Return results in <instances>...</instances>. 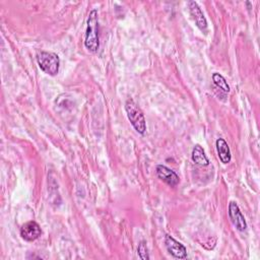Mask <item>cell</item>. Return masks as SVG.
<instances>
[{"label":"cell","instance_id":"obj_4","mask_svg":"<svg viewBox=\"0 0 260 260\" xmlns=\"http://www.w3.org/2000/svg\"><path fill=\"white\" fill-rule=\"evenodd\" d=\"M229 216L232 223L238 231L243 232L247 229V222L245 220V217L235 201H231L229 204Z\"/></svg>","mask_w":260,"mask_h":260},{"label":"cell","instance_id":"obj_6","mask_svg":"<svg viewBox=\"0 0 260 260\" xmlns=\"http://www.w3.org/2000/svg\"><path fill=\"white\" fill-rule=\"evenodd\" d=\"M42 234L41 226L38 222L34 220H29L25 223H23L20 228V236L24 241L32 242L37 240Z\"/></svg>","mask_w":260,"mask_h":260},{"label":"cell","instance_id":"obj_11","mask_svg":"<svg viewBox=\"0 0 260 260\" xmlns=\"http://www.w3.org/2000/svg\"><path fill=\"white\" fill-rule=\"evenodd\" d=\"M212 81H213L214 85L217 88H219L220 90H222L223 92L228 93L230 91V86H229L226 80L224 79V77L221 74H219L217 72H214L212 74Z\"/></svg>","mask_w":260,"mask_h":260},{"label":"cell","instance_id":"obj_8","mask_svg":"<svg viewBox=\"0 0 260 260\" xmlns=\"http://www.w3.org/2000/svg\"><path fill=\"white\" fill-rule=\"evenodd\" d=\"M156 175L162 182H165L171 187L177 186L180 182L179 176L173 170L162 165H158L156 167Z\"/></svg>","mask_w":260,"mask_h":260},{"label":"cell","instance_id":"obj_2","mask_svg":"<svg viewBox=\"0 0 260 260\" xmlns=\"http://www.w3.org/2000/svg\"><path fill=\"white\" fill-rule=\"evenodd\" d=\"M125 110L127 113V117L134 127V129L140 133L144 134L146 131V123L145 118L140 110V108L136 105V103L132 99H128L125 104Z\"/></svg>","mask_w":260,"mask_h":260},{"label":"cell","instance_id":"obj_7","mask_svg":"<svg viewBox=\"0 0 260 260\" xmlns=\"http://www.w3.org/2000/svg\"><path fill=\"white\" fill-rule=\"evenodd\" d=\"M188 8L190 11L191 16L193 17L197 27L204 34H206L207 31V21L206 18L203 14V12L201 11L200 7L198 6V4L195 1H189L188 2Z\"/></svg>","mask_w":260,"mask_h":260},{"label":"cell","instance_id":"obj_12","mask_svg":"<svg viewBox=\"0 0 260 260\" xmlns=\"http://www.w3.org/2000/svg\"><path fill=\"white\" fill-rule=\"evenodd\" d=\"M137 253H138V256H139L140 259H143V260L149 259L148 250H147V246H146L145 241H141V242L138 244Z\"/></svg>","mask_w":260,"mask_h":260},{"label":"cell","instance_id":"obj_10","mask_svg":"<svg viewBox=\"0 0 260 260\" xmlns=\"http://www.w3.org/2000/svg\"><path fill=\"white\" fill-rule=\"evenodd\" d=\"M192 160L195 164H197L199 166H202V167H206V166L209 165V160L206 157L203 148L199 144H196L193 147V150H192Z\"/></svg>","mask_w":260,"mask_h":260},{"label":"cell","instance_id":"obj_9","mask_svg":"<svg viewBox=\"0 0 260 260\" xmlns=\"http://www.w3.org/2000/svg\"><path fill=\"white\" fill-rule=\"evenodd\" d=\"M215 145H216V151H217L218 157L221 160V162L229 164L231 161L232 155H231V150L226 141L223 138H218L215 142Z\"/></svg>","mask_w":260,"mask_h":260},{"label":"cell","instance_id":"obj_5","mask_svg":"<svg viewBox=\"0 0 260 260\" xmlns=\"http://www.w3.org/2000/svg\"><path fill=\"white\" fill-rule=\"evenodd\" d=\"M165 244L167 247L168 252L178 259H185L187 258V250L186 247L181 244L180 242L176 241L173 237L166 235L165 237Z\"/></svg>","mask_w":260,"mask_h":260},{"label":"cell","instance_id":"obj_3","mask_svg":"<svg viewBox=\"0 0 260 260\" xmlns=\"http://www.w3.org/2000/svg\"><path fill=\"white\" fill-rule=\"evenodd\" d=\"M37 61L41 70L46 74L54 76L58 73L59 66H60V59L57 54L52 52L41 51L37 55Z\"/></svg>","mask_w":260,"mask_h":260},{"label":"cell","instance_id":"obj_1","mask_svg":"<svg viewBox=\"0 0 260 260\" xmlns=\"http://www.w3.org/2000/svg\"><path fill=\"white\" fill-rule=\"evenodd\" d=\"M85 48L94 53L100 48L99 42V17L98 11L92 9L87 17V25L85 30V40H84Z\"/></svg>","mask_w":260,"mask_h":260}]
</instances>
